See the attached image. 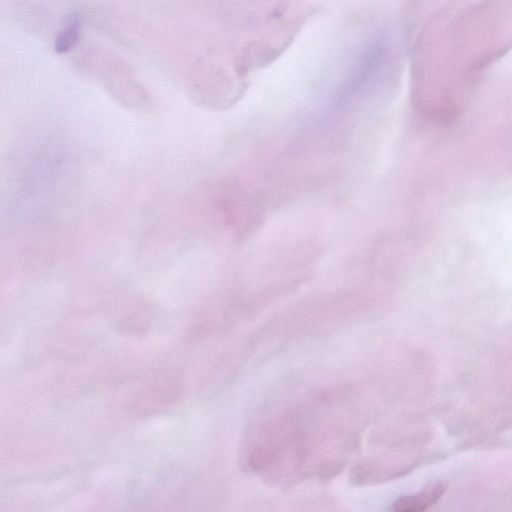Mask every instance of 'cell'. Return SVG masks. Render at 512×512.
I'll return each mask as SVG.
<instances>
[{"mask_svg":"<svg viewBox=\"0 0 512 512\" xmlns=\"http://www.w3.org/2000/svg\"><path fill=\"white\" fill-rule=\"evenodd\" d=\"M447 485L438 482L413 495L398 498L392 509L397 512H419L433 506L445 493Z\"/></svg>","mask_w":512,"mask_h":512,"instance_id":"cell-1","label":"cell"},{"mask_svg":"<svg viewBox=\"0 0 512 512\" xmlns=\"http://www.w3.org/2000/svg\"><path fill=\"white\" fill-rule=\"evenodd\" d=\"M79 35L80 22L78 17L73 16L58 32L54 42L55 52L58 54H65L69 52L77 44Z\"/></svg>","mask_w":512,"mask_h":512,"instance_id":"cell-2","label":"cell"}]
</instances>
